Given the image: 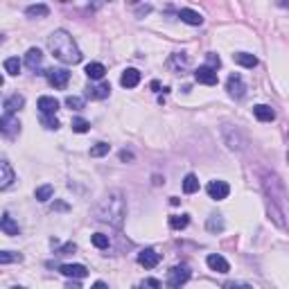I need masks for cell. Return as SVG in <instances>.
<instances>
[{
  "label": "cell",
  "instance_id": "obj_36",
  "mask_svg": "<svg viewBox=\"0 0 289 289\" xmlns=\"http://www.w3.org/2000/svg\"><path fill=\"white\" fill-rule=\"evenodd\" d=\"M41 124L45 129H55V131L59 129V120H57L55 115H41Z\"/></svg>",
  "mask_w": 289,
  "mask_h": 289
},
{
  "label": "cell",
  "instance_id": "obj_30",
  "mask_svg": "<svg viewBox=\"0 0 289 289\" xmlns=\"http://www.w3.org/2000/svg\"><path fill=\"white\" fill-rule=\"evenodd\" d=\"M52 195H55V187L52 185H41V187H36V192H34L36 201H47Z\"/></svg>",
  "mask_w": 289,
  "mask_h": 289
},
{
  "label": "cell",
  "instance_id": "obj_23",
  "mask_svg": "<svg viewBox=\"0 0 289 289\" xmlns=\"http://www.w3.org/2000/svg\"><path fill=\"white\" fill-rule=\"evenodd\" d=\"M224 217L221 215H210L208 221H206V228H208V233H221L224 230Z\"/></svg>",
  "mask_w": 289,
  "mask_h": 289
},
{
  "label": "cell",
  "instance_id": "obj_17",
  "mask_svg": "<svg viewBox=\"0 0 289 289\" xmlns=\"http://www.w3.org/2000/svg\"><path fill=\"white\" fill-rule=\"evenodd\" d=\"M206 262H208V267L217 273H228V269H230V264L226 262V258H221V255H208Z\"/></svg>",
  "mask_w": 289,
  "mask_h": 289
},
{
  "label": "cell",
  "instance_id": "obj_29",
  "mask_svg": "<svg viewBox=\"0 0 289 289\" xmlns=\"http://www.w3.org/2000/svg\"><path fill=\"white\" fill-rule=\"evenodd\" d=\"M111 152V144L109 142H98L90 147V156L93 158H100V156H107V154Z\"/></svg>",
  "mask_w": 289,
  "mask_h": 289
},
{
  "label": "cell",
  "instance_id": "obj_20",
  "mask_svg": "<svg viewBox=\"0 0 289 289\" xmlns=\"http://www.w3.org/2000/svg\"><path fill=\"white\" fill-rule=\"evenodd\" d=\"M253 115L260 120V122H271V120H276V111L271 107H267V104H258V107H253Z\"/></svg>",
  "mask_w": 289,
  "mask_h": 289
},
{
  "label": "cell",
  "instance_id": "obj_11",
  "mask_svg": "<svg viewBox=\"0 0 289 289\" xmlns=\"http://www.w3.org/2000/svg\"><path fill=\"white\" fill-rule=\"evenodd\" d=\"M59 271L68 278H86L88 276V269H86L84 264H61Z\"/></svg>",
  "mask_w": 289,
  "mask_h": 289
},
{
  "label": "cell",
  "instance_id": "obj_4",
  "mask_svg": "<svg viewBox=\"0 0 289 289\" xmlns=\"http://www.w3.org/2000/svg\"><path fill=\"white\" fill-rule=\"evenodd\" d=\"M226 90H228L230 98L242 100L244 95H247V84H244V79L237 75V72H233V75L228 77V81H226Z\"/></svg>",
  "mask_w": 289,
  "mask_h": 289
},
{
  "label": "cell",
  "instance_id": "obj_44",
  "mask_svg": "<svg viewBox=\"0 0 289 289\" xmlns=\"http://www.w3.org/2000/svg\"><path fill=\"white\" fill-rule=\"evenodd\" d=\"M230 289H253V287H249V285H233Z\"/></svg>",
  "mask_w": 289,
  "mask_h": 289
},
{
  "label": "cell",
  "instance_id": "obj_43",
  "mask_svg": "<svg viewBox=\"0 0 289 289\" xmlns=\"http://www.w3.org/2000/svg\"><path fill=\"white\" fill-rule=\"evenodd\" d=\"M90 289H109L107 285H104V282H95V285L93 287H90Z\"/></svg>",
  "mask_w": 289,
  "mask_h": 289
},
{
  "label": "cell",
  "instance_id": "obj_13",
  "mask_svg": "<svg viewBox=\"0 0 289 289\" xmlns=\"http://www.w3.org/2000/svg\"><path fill=\"white\" fill-rule=\"evenodd\" d=\"M120 84H122L124 88H136V86L140 84V72L136 68H127L122 72V77H120Z\"/></svg>",
  "mask_w": 289,
  "mask_h": 289
},
{
  "label": "cell",
  "instance_id": "obj_16",
  "mask_svg": "<svg viewBox=\"0 0 289 289\" xmlns=\"http://www.w3.org/2000/svg\"><path fill=\"white\" fill-rule=\"evenodd\" d=\"M111 93V86L104 81V84H98V86H88L86 88V95H88L90 100H107Z\"/></svg>",
  "mask_w": 289,
  "mask_h": 289
},
{
  "label": "cell",
  "instance_id": "obj_12",
  "mask_svg": "<svg viewBox=\"0 0 289 289\" xmlns=\"http://www.w3.org/2000/svg\"><path fill=\"white\" fill-rule=\"evenodd\" d=\"M57 109H59V102L55 98H50V95L38 98V111H41V115H55Z\"/></svg>",
  "mask_w": 289,
  "mask_h": 289
},
{
  "label": "cell",
  "instance_id": "obj_31",
  "mask_svg": "<svg viewBox=\"0 0 289 289\" xmlns=\"http://www.w3.org/2000/svg\"><path fill=\"white\" fill-rule=\"evenodd\" d=\"M267 210H269V215H271V219H273V221H276V224H278V226H285V221H282V213H280V210H278V208H276V204H273V201H271V199H269V201H267Z\"/></svg>",
  "mask_w": 289,
  "mask_h": 289
},
{
  "label": "cell",
  "instance_id": "obj_5",
  "mask_svg": "<svg viewBox=\"0 0 289 289\" xmlns=\"http://www.w3.org/2000/svg\"><path fill=\"white\" fill-rule=\"evenodd\" d=\"M45 77L55 88H66V86H68V79H70V72L66 68H52V70L45 72Z\"/></svg>",
  "mask_w": 289,
  "mask_h": 289
},
{
  "label": "cell",
  "instance_id": "obj_46",
  "mask_svg": "<svg viewBox=\"0 0 289 289\" xmlns=\"http://www.w3.org/2000/svg\"><path fill=\"white\" fill-rule=\"evenodd\" d=\"M287 161H289V154H287Z\"/></svg>",
  "mask_w": 289,
  "mask_h": 289
},
{
  "label": "cell",
  "instance_id": "obj_24",
  "mask_svg": "<svg viewBox=\"0 0 289 289\" xmlns=\"http://www.w3.org/2000/svg\"><path fill=\"white\" fill-rule=\"evenodd\" d=\"M25 14L30 18H45L47 14H50V7H47V5H30V7L25 9Z\"/></svg>",
  "mask_w": 289,
  "mask_h": 289
},
{
  "label": "cell",
  "instance_id": "obj_21",
  "mask_svg": "<svg viewBox=\"0 0 289 289\" xmlns=\"http://www.w3.org/2000/svg\"><path fill=\"white\" fill-rule=\"evenodd\" d=\"M0 228H3V233L5 235H18L21 233V228H18V224L9 217V213H5L3 215V219H0Z\"/></svg>",
  "mask_w": 289,
  "mask_h": 289
},
{
  "label": "cell",
  "instance_id": "obj_42",
  "mask_svg": "<svg viewBox=\"0 0 289 289\" xmlns=\"http://www.w3.org/2000/svg\"><path fill=\"white\" fill-rule=\"evenodd\" d=\"M66 289H81V285H79V282H68Z\"/></svg>",
  "mask_w": 289,
  "mask_h": 289
},
{
  "label": "cell",
  "instance_id": "obj_34",
  "mask_svg": "<svg viewBox=\"0 0 289 289\" xmlns=\"http://www.w3.org/2000/svg\"><path fill=\"white\" fill-rule=\"evenodd\" d=\"M90 242H93L98 249H109V235H104V233H95L93 237H90Z\"/></svg>",
  "mask_w": 289,
  "mask_h": 289
},
{
  "label": "cell",
  "instance_id": "obj_3",
  "mask_svg": "<svg viewBox=\"0 0 289 289\" xmlns=\"http://www.w3.org/2000/svg\"><path fill=\"white\" fill-rule=\"evenodd\" d=\"M192 271L187 264H176V267L170 269V273H167V287L170 289H181L185 285L187 280H190Z\"/></svg>",
  "mask_w": 289,
  "mask_h": 289
},
{
  "label": "cell",
  "instance_id": "obj_22",
  "mask_svg": "<svg viewBox=\"0 0 289 289\" xmlns=\"http://www.w3.org/2000/svg\"><path fill=\"white\" fill-rule=\"evenodd\" d=\"M233 61L244 66V68H255V66H258V57L249 55V52H237V55H233Z\"/></svg>",
  "mask_w": 289,
  "mask_h": 289
},
{
  "label": "cell",
  "instance_id": "obj_10",
  "mask_svg": "<svg viewBox=\"0 0 289 289\" xmlns=\"http://www.w3.org/2000/svg\"><path fill=\"white\" fill-rule=\"evenodd\" d=\"M138 262H140L144 269H154L161 262V253H156L154 249H144V251L138 253Z\"/></svg>",
  "mask_w": 289,
  "mask_h": 289
},
{
  "label": "cell",
  "instance_id": "obj_6",
  "mask_svg": "<svg viewBox=\"0 0 289 289\" xmlns=\"http://www.w3.org/2000/svg\"><path fill=\"white\" fill-rule=\"evenodd\" d=\"M0 129H3V133L7 138H14L16 133H21V122H18V118H14V115L3 113V118H0Z\"/></svg>",
  "mask_w": 289,
  "mask_h": 289
},
{
  "label": "cell",
  "instance_id": "obj_18",
  "mask_svg": "<svg viewBox=\"0 0 289 289\" xmlns=\"http://www.w3.org/2000/svg\"><path fill=\"white\" fill-rule=\"evenodd\" d=\"M179 18H181L183 23H187V25H195V27H199L201 23H204V16H201L199 12H195V9H181Z\"/></svg>",
  "mask_w": 289,
  "mask_h": 289
},
{
  "label": "cell",
  "instance_id": "obj_25",
  "mask_svg": "<svg viewBox=\"0 0 289 289\" xmlns=\"http://www.w3.org/2000/svg\"><path fill=\"white\" fill-rule=\"evenodd\" d=\"M86 75H88V79H104L107 68L102 64H88L86 66Z\"/></svg>",
  "mask_w": 289,
  "mask_h": 289
},
{
  "label": "cell",
  "instance_id": "obj_33",
  "mask_svg": "<svg viewBox=\"0 0 289 289\" xmlns=\"http://www.w3.org/2000/svg\"><path fill=\"white\" fill-rule=\"evenodd\" d=\"M23 255L21 253H12V251H3L0 253V264H9V262H21Z\"/></svg>",
  "mask_w": 289,
  "mask_h": 289
},
{
  "label": "cell",
  "instance_id": "obj_39",
  "mask_svg": "<svg viewBox=\"0 0 289 289\" xmlns=\"http://www.w3.org/2000/svg\"><path fill=\"white\" fill-rule=\"evenodd\" d=\"M206 59H208V68H213V70H217L221 66V59L215 55V52H208V55H206Z\"/></svg>",
  "mask_w": 289,
  "mask_h": 289
},
{
  "label": "cell",
  "instance_id": "obj_2",
  "mask_svg": "<svg viewBox=\"0 0 289 289\" xmlns=\"http://www.w3.org/2000/svg\"><path fill=\"white\" fill-rule=\"evenodd\" d=\"M95 215H98L100 221H107L111 226H122L124 215H127V204H124L122 192H118V190L109 192V195L98 204Z\"/></svg>",
  "mask_w": 289,
  "mask_h": 289
},
{
  "label": "cell",
  "instance_id": "obj_9",
  "mask_svg": "<svg viewBox=\"0 0 289 289\" xmlns=\"http://www.w3.org/2000/svg\"><path fill=\"white\" fill-rule=\"evenodd\" d=\"M195 79L199 84H206V86H215L217 84V70L208 68V66H199L195 70Z\"/></svg>",
  "mask_w": 289,
  "mask_h": 289
},
{
  "label": "cell",
  "instance_id": "obj_7",
  "mask_svg": "<svg viewBox=\"0 0 289 289\" xmlns=\"http://www.w3.org/2000/svg\"><path fill=\"white\" fill-rule=\"evenodd\" d=\"M208 195H210V199H215V201H221V199H226L228 197V192H230V187H228V183L226 181H210L208 183Z\"/></svg>",
  "mask_w": 289,
  "mask_h": 289
},
{
  "label": "cell",
  "instance_id": "obj_14",
  "mask_svg": "<svg viewBox=\"0 0 289 289\" xmlns=\"http://www.w3.org/2000/svg\"><path fill=\"white\" fill-rule=\"evenodd\" d=\"M23 107H25V98L18 95V93L9 95V98L5 100V113H9V115H14L16 111H21Z\"/></svg>",
  "mask_w": 289,
  "mask_h": 289
},
{
  "label": "cell",
  "instance_id": "obj_38",
  "mask_svg": "<svg viewBox=\"0 0 289 289\" xmlns=\"http://www.w3.org/2000/svg\"><path fill=\"white\" fill-rule=\"evenodd\" d=\"M140 289H161V280H156V278H144L140 282Z\"/></svg>",
  "mask_w": 289,
  "mask_h": 289
},
{
  "label": "cell",
  "instance_id": "obj_1",
  "mask_svg": "<svg viewBox=\"0 0 289 289\" xmlns=\"http://www.w3.org/2000/svg\"><path fill=\"white\" fill-rule=\"evenodd\" d=\"M47 47L50 52L61 61V64H79L81 61V52L77 47L75 38H72L66 30H55L47 36Z\"/></svg>",
  "mask_w": 289,
  "mask_h": 289
},
{
  "label": "cell",
  "instance_id": "obj_32",
  "mask_svg": "<svg viewBox=\"0 0 289 289\" xmlns=\"http://www.w3.org/2000/svg\"><path fill=\"white\" fill-rule=\"evenodd\" d=\"M88 129H90L88 120H84V118H75V120H72V131H75V133H86Z\"/></svg>",
  "mask_w": 289,
  "mask_h": 289
},
{
  "label": "cell",
  "instance_id": "obj_28",
  "mask_svg": "<svg viewBox=\"0 0 289 289\" xmlns=\"http://www.w3.org/2000/svg\"><path fill=\"white\" fill-rule=\"evenodd\" d=\"M5 72L12 77H16L18 72H21V61L16 59V57H9V59H5Z\"/></svg>",
  "mask_w": 289,
  "mask_h": 289
},
{
  "label": "cell",
  "instance_id": "obj_40",
  "mask_svg": "<svg viewBox=\"0 0 289 289\" xmlns=\"http://www.w3.org/2000/svg\"><path fill=\"white\" fill-rule=\"evenodd\" d=\"M70 251H77L75 244H66V247H61V249H59V253H57V255H66V253H70Z\"/></svg>",
  "mask_w": 289,
  "mask_h": 289
},
{
  "label": "cell",
  "instance_id": "obj_35",
  "mask_svg": "<svg viewBox=\"0 0 289 289\" xmlns=\"http://www.w3.org/2000/svg\"><path fill=\"white\" fill-rule=\"evenodd\" d=\"M66 107L75 109V111H81V109H84V100L77 98V95H68V98H66Z\"/></svg>",
  "mask_w": 289,
  "mask_h": 289
},
{
  "label": "cell",
  "instance_id": "obj_45",
  "mask_svg": "<svg viewBox=\"0 0 289 289\" xmlns=\"http://www.w3.org/2000/svg\"><path fill=\"white\" fill-rule=\"evenodd\" d=\"M12 289H25V287H12Z\"/></svg>",
  "mask_w": 289,
  "mask_h": 289
},
{
  "label": "cell",
  "instance_id": "obj_26",
  "mask_svg": "<svg viewBox=\"0 0 289 289\" xmlns=\"http://www.w3.org/2000/svg\"><path fill=\"white\" fill-rule=\"evenodd\" d=\"M197 190H199V179H197L195 174H187L185 179H183V192H185V195H195Z\"/></svg>",
  "mask_w": 289,
  "mask_h": 289
},
{
  "label": "cell",
  "instance_id": "obj_8",
  "mask_svg": "<svg viewBox=\"0 0 289 289\" xmlns=\"http://www.w3.org/2000/svg\"><path fill=\"white\" fill-rule=\"evenodd\" d=\"M221 133H224V140H226V144H228V149H235V152H242L244 149V138L239 136V131H235V136H233V127L226 124Z\"/></svg>",
  "mask_w": 289,
  "mask_h": 289
},
{
  "label": "cell",
  "instance_id": "obj_41",
  "mask_svg": "<svg viewBox=\"0 0 289 289\" xmlns=\"http://www.w3.org/2000/svg\"><path fill=\"white\" fill-rule=\"evenodd\" d=\"M120 158H122V161H133V154L131 152H120Z\"/></svg>",
  "mask_w": 289,
  "mask_h": 289
},
{
  "label": "cell",
  "instance_id": "obj_15",
  "mask_svg": "<svg viewBox=\"0 0 289 289\" xmlns=\"http://www.w3.org/2000/svg\"><path fill=\"white\" fill-rule=\"evenodd\" d=\"M12 183H14V170L7 161H3L0 163V190H7Z\"/></svg>",
  "mask_w": 289,
  "mask_h": 289
},
{
  "label": "cell",
  "instance_id": "obj_19",
  "mask_svg": "<svg viewBox=\"0 0 289 289\" xmlns=\"http://www.w3.org/2000/svg\"><path fill=\"white\" fill-rule=\"evenodd\" d=\"M25 64L30 70H38V66L43 64V52L38 50V47H30L25 55Z\"/></svg>",
  "mask_w": 289,
  "mask_h": 289
},
{
  "label": "cell",
  "instance_id": "obj_27",
  "mask_svg": "<svg viewBox=\"0 0 289 289\" xmlns=\"http://www.w3.org/2000/svg\"><path fill=\"white\" fill-rule=\"evenodd\" d=\"M187 224H190V217L187 215H172L170 217V228H174V230L185 228Z\"/></svg>",
  "mask_w": 289,
  "mask_h": 289
},
{
  "label": "cell",
  "instance_id": "obj_37",
  "mask_svg": "<svg viewBox=\"0 0 289 289\" xmlns=\"http://www.w3.org/2000/svg\"><path fill=\"white\" fill-rule=\"evenodd\" d=\"M170 64H172V66H176V68H179V70H183V68H185V66H187V57L183 55V52H181V55H172Z\"/></svg>",
  "mask_w": 289,
  "mask_h": 289
}]
</instances>
